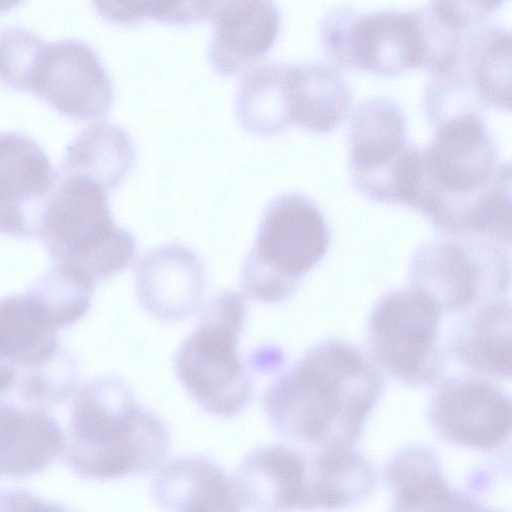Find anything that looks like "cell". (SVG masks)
Returning <instances> with one entry per match:
<instances>
[{"mask_svg":"<svg viewBox=\"0 0 512 512\" xmlns=\"http://www.w3.org/2000/svg\"><path fill=\"white\" fill-rule=\"evenodd\" d=\"M420 147L419 173L409 207L443 236L511 244V167L475 112L438 123Z\"/></svg>","mask_w":512,"mask_h":512,"instance_id":"cell-1","label":"cell"},{"mask_svg":"<svg viewBox=\"0 0 512 512\" xmlns=\"http://www.w3.org/2000/svg\"><path fill=\"white\" fill-rule=\"evenodd\" d=\"M385 379L375 362L338 339L309 348L267 389L264 412L283 438L316 449L355 448Z\"/></svg>","mask_w":512,"mask_h":512,"instance_id":"cell-2","label":"cell"},{"mask_svg":"<svg viewBox=\"0 0 512 512\" xmlns=\"http://www.w3.org/2000/svg\"><path fill=\"white\" fill-rule=\"evenodd\" d=\"M72 412L75 460L88 477L144 475L159 467L169 452L165 423L117 376H98L85 383L75 394Z\"/></svg>","mask_w":512,"mask_h":512,"instance_id":"cell-3","label":"cell"},{"mask_svg":"<svg viewBox=\"0 0 512 512\" xmlns=\"http://www.w3.org/2000/svg\"><path fill=\"white\" fill-rule=\"evenodd\" d=\"M108 191L57 170L38 233L55 266L94 286L125 269L136 255L131 232L114 223Z\"/></svg>","mask_w":512,"mask_h":512,"instance_id":"cell-4","label":"cell"},{"mask_svg":"<svg viewBox=\"0 0 512 512\" xmlns=\"http://www.w3.org/2000/svg\"><path fill=\"white\" fill-rule=\"evenodd\" d=\"M69 326L34 287L0 299V396L55 403L73 393L77 364L57 337Z\"/></svg>","mask_w":512,"mask_h":512,"instance_id":"cell-5","label":"cell"},{"mask_svg":"<svg viewBox=\"0 0 512 512\" xmlns=\"http://www.w3.org/2000/svg\"><path fill=\"white\" fill-rule=\"evenodd\" d=\"M331 232L317 203L288 191L274 197L263 211L241 272V285L264 303L288 299L301 279L326 254Z\"/></svg>","mask_w":512,"mask_h":512,"instance_id":"cell-6","label":"cell"},{"mask_svg":"<svg viewBox=\"0 0 512 512\" xmlns=\"http://www.w3.org/2000/svg\"><path fill=\"white\" fill-rule=\"evenodd\" d=\"M246 311L238 292L218 293L175 354L178 379L195 403L211 415L233 417L253 397V381L238 347Z\"/></svg>","mask_w":512,"mask_h":512,"instance_id":"cell-7","label":"cell"},{"mask_svg":"<svg viewBox=\"0 0 512 512\" xmlns=\"http://www.w3.org/2000/svg\"><path fill=\"white\" fill-rule=\"evenodd\" d=\"M319 35L329 65L338 71L356 68L389 76L424 65L418 8L335 6L322 16Z\"/></svg>","mask_w":512,"mask_h":512,"instance_id":"cell-8","label":"cell"},{"mask_svg":"<svg viewBox=\"0 0 512 512\" xmlns=\"http://www.w3.org/2000/svg\"><path fill=\"white\" fill-rule=\"evenodd\" d=\"M347 136L353 186L374 201L408 206L420 147L407 138L400 104L389 96L365 99L351 116Z\"/></svg>","mask_w":512,"mask_h":512,"instance_id":"cell-9","label":"cell"},{"mask_svg":"<svg viewBox=\"0 0 512 512\" xmlns=\"http://www.w3.org/2000/svg\"><path fill=\"white\" fill-rule=\"evenodd\" d=\"M494 242L442 236L420 246L409 266L411 285L443 313H465L509 292L510 256Z\"/></svg>","mask_w":512,"mask_h":512,"instance_id":"cell-10","label":"cell"},{"mask_svg":"<svg viewBox=\"0 0 512 512\" xmlns=\"http://www.w3.org/2000/svg\"><path fill=\"white\" fill-rule=\"evenodd\" d=\"M443 312L422 290L410 286L379 299L367 324L372 360L410 386H429L444 373L440 344Z\"/></svg>","mask_w":512,"mask_h":512,"instance_id":"cell-11","label":"cell"},{"mask_svg":"<svg viewBox=\"0 0 512 512\" xmlns=\"http://www.w3.org/2000/svg\"><path fill=\"white\" fill-rule=\"evenodd\" d=\"M424 110L435 126L452 116L488 107H511V33L483 22L464 35L452 63L432 74L424 93Z\"/></svg>","mask_w":512,"mask_h":512,"instance_id":"cell-12","label":"cell"},{"mask_svg":"<svg viewBox=\"0 0 512 512\" xmlns=\"http://www.w3.org/2000/svg\"><path fill=\"white\" fill-rule=\"evenodd\" d=\"M26 90L79 120L105 115L114 100L112 79L99 54L89 43L73 37L43 40Z\"/></svg>","mask_w":512,"mask_h":512,"instance_id":"cell-13","label":"cell"},{"mask_svg":"<svg viewBox=\"0 0 512 512\" xmlns=\"http://www.w3.org/2000/svg\"><path fill=\"white\" fill-rule=\"evenodd\" d=\"M428 420L443 440L490 450L511 432V399L485 377L455 375L443 379L431 395Z\"/></svg>","mask_w":512,"mask_h":512,"instance_id":"cell-14","label":"cell"},{"mask_svg":"<svg viewBox=\"0 0 512 512\" xmlns=\"http://www.w3.org/2000/svg\"><path fill=\"white\" fill-rule=\"evenodd\" d=\"M56 180L57 170L33 137L0 131V235L38 236Z\"/></svg>","mask_w":512,"mask_h":512,"instance_id":"cell-15","label":"cell"},{"mask_svg":"<svg viewBox=\"0 0 512 512\" xmlns=\"http://www.w3.org/2000/svg\"><path fill=\"white\" fill-rule=\"evenodd\" d=\"M205 269L190 248L173 243L155 248L138 263L135 288L141 306L162 321L189 317L205 290Z\"/></svg>","mask_w":512,"mask_h":512,"instance_id":"cell-16","label":"cell"},{"mask_svg":"<svg viewBox=\"0 0 512 512\" xmlns=\"http://www.w3.org/2000/svg\"><path fill=\"white\" fill-rule=\"evenodd\" d=\"M308 458L285 444L251 450L234 477L239 502L254 512L307 511Z\"/></svg>","mask_w":512,"mask_h":512,"instance_id":"cell-17","label":"cell"},{"mask_svg":"<svg viewBox=\"0 0 512 512\" xmlns=\"http://www.w3.org/2000/svg\"><path fill=\"white\" fill-rule=\"evenodd\" d=\"M208 59L221 75H232L265 55L276 41L281 14L272 1L212 2Z\"/></svg>","mask_w":512,"mask_h":512,"instance_id":"cell-18","label":"cell"},{"mask_svg":"<svg viewBox=\"0 0 512 512\" xmlns=\"http://www.w3.org/2000/svg\"><path fill=\"white\" fill-rule=\"evenodd\" d=\"M150 494L165 512H240L225 471L201 455L166 463L153 477Z\"/></svg>","mask_w":512,"mask_h":512,"instance_id":"cell-19","label":"cell"},{"mask_svg":"<svg viewBox=\"0 0 512 512\" xmlns=\"http://www.w3.org/2000/svg\"><path fill=\"white\" fill-rule=\"evenodd\" d=\"M448 341L463 366L483 376H511V303L499 298L463 313Z\"/></svg>","mask_w":512,"mask_h":512,"instance_id":"cell-20","label":"cell"},{"mask_svg":"<svg viewBox=\"0 0 512 512\" xmlns=\"http://www.w3.org/2000/svg\"><path fill=\"white\" fill-rule=\"evenodd\" d=\"M136 146L119 124L98 121L84 127L66 146L58 171L114 188L134 167Z\"/></svg>","mask_w":512,"mask_h":512,"instance_id":"cell-21","label":"cell"},{"mask_svg":"<svg viewBox=\"0 0 512 512\" xmlns=\"http://www.w3.org/2000/svg\"><path fill=\"white\" fill-rule=\"evenodd\" d=\"M373 465L355 448H327L308 458L307 511L341 510L374 489Z\"/></svg>","mask_w":512,"mask_h":512,"instance_id":"cell-22","label":"cell"},{"mask_svg":"<svg viewBox=\"0 0 512 512\" xmlns=\"http://www.w3.org/2000/svg\"><path fill=\"white\" fill-rule=\"evenodd\" d=\"M292 123L329 132L348 115L351 90L340 72L318 61L291 63Z\"/></svg>","mask_w":512,"mask_h":512,"instance_id":"cell-23","label":"cell"},{"mask_svg":"<svg viewBox=\"0 0 512 512\" xmlns=\"http://www.w3.org/2000/svg\"><path fill=\"white\" fill-rule=\"evenodd\" d=\"M290 77L289 62L263 63L243 76L235 97L243 127L267 135L292 125Z\"/></svg>","mask_w":512,"mask_h":512,"instance_id":"cell-24","label":"cell"},{"mask_svg":"<svg viewBox=\"0 0 512 512\" xmlns=\"http://www.w3.org/2000/svg\"><path fill=\"white\" fill-rule=\"evenodd\" d=\"M385 478L394 496L391 512H443L454 493L438 458L423 446H409L394 455Z\"/></svg>","mask_w":512,"mask_h":512,"instance_id":"cell-25","label":"cell"},{"mask_svg":"<svg viewBox=\"0 0 512 512\" xmlns=\"http://www.w3.org/2000/svg\"><path fill=\"white\" fill-rule=\"evenodd\" d=\"M61 444V431L49 416L21 411L0 401V465L25 473L45 465Z\"/></svg>","mask_w":512,"mask_h":512,"instance_id":"cell-26","label":"cell"},{"mask_svg":"<svg viewBox=\"0 0 512 512\" xmlns=\"http://www.w3.org/2000/svg\"><path fill=\"white\" fill-rule=\"evenodd\" d=\"M97 11L108 21L134 24L145 18L186 24L209 17L212 2L205 1H96Z\"/></svg>","mask_w":512,"mask_h":512,"instance_id":"cell-27","label":"cell"},{"mask_svg":"<svg viewBox=\"0 0 512 512\" xmlns=\"http://www.w3.org/2000/svg\"><path fill=\"white\" fill-rule=\"evenodd\" d=\"M37 32L12 25L0 30V82L17 90H26L35 55L43 42Z\"/></svg>","mask_w":512,"mask_h":512,"instance_id":"cell-28","label":"cell"},{"mask_svg":"<svg viewBox=\"0 0 512 512\" xmlns=\"http://www.w3.org/2000/svg\"><path fill=\"white\" fill-rule=\"evenodd\" d=\"M450 512H497L460 494Z\"/></svg>","mask_w":512,"mask_h":512,"instance_id":"cell-29","label":"cell"},{"mask_svg":"<svg viewBox=\"0 0 512 512\" xmlns=\"http://www.w3.org/2000/svg\"><path fill=\"white\" fill-rule=\"evenodd\" d=\"M9 512H57L47 506L34 502L30 498L16 502Z\"/></svg>","mask_w":512,"mask_h":512,"instance_id":"cell-30","label":"cell"}]
</instances>
